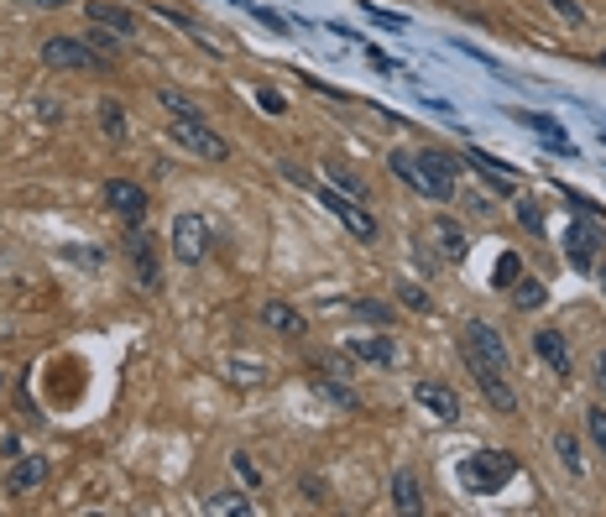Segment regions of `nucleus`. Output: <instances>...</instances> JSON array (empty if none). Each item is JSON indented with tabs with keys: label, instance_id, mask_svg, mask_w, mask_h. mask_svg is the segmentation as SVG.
Here are the masks:
<instances>
[{
	"label": "nucleus",
	"instance_id": "1",
	"mask_svg": "<svg viewBox=\"0 0 606 517\" xmlns=\"http://www.w3.org/2000/svg\"><path fill=\"white\" fill-rule=\"evenodd\" d=\"M465 361H471V371H476V387L486 392V403H492L497 413H518V397H512V382H507V345H502V335L486 319H471L465 324Z\"/></svg>",
	"mask_w": 606,
	"mask_h": 517
},
{
	"label": "nucleus",
	"instance_id": "2",
	"mask_svg": "<svg viewBox=\"0 0 606 517\" xmlns=\"http://www.w3.org/2000/svg\"><path fill=\"white\" fill-rule=\"evenodd\" d=\"M387 168L398 173L413 194H424L429 204H450L455 199V178H460V162L450 157V152H434V147H424V152H387Z\"/></svg>",
	"mask_w": 606,
	"mask_h": 517
},
{
	"label": "nucleus",
	"instance_id": "3",
	"mask_svg": "<svg viewBox=\"0 0 606 517\" xmlns=\"http://www.w3.org/2000/svg\"><path fill=\"white\" fill-rule=\"evenodd\" d=\"M460 486H465V497H497V491L518 476V455H507V450H476L471 460H460Z\"/></svg>",
	"mask_w": 606,
	"mask_h": 517
},
{
	"label": "nucleus",
	"instance_id": "4",
	"mask_svg": "<svg viewBox=\"0 0 606 517\" xmlns=\"http://www.w3.org/2000/svg\"><path fill=\"white\" fill-rule=\"evenodd\" d=\"M168 136H173L189 157H199V162H225V157H230L225 136L209 131L204 115H173V121H168Z\"/></svg>",
	"mask_w": 606,
	"mask_h": 517
},
{
	"label": "nucleus",
	"instance_id": "5",
	"mask_svg": "<svg viewBox=\"0 0 606 517\" xmlns=\"http://www.w3.org/2000/svg\"><path fill=\"white\" fill-rule=\"evenodd\" d=\"M209 246H215V230H209L204 215H194V209H189V215L173 220V256H178L183 267H199L204 256H209Z\"/></svg>",
	"mask_w": 606,
	"mask_h": 517
},
{
	"label": "nucleus",
	"instance_id": "6",
	"mask_svg": "<svg viewBox=\"0 0 606 517\" xmlns=\"http://www.w3.org/2000/svg\"><path fill=\"white\" fill-rule=\"evenodd\" d=\"M314 194H319V204L330 209V215H335L345 230L356 235V241H377V220H371V209H361L356 199L345 204V194H340V188H314Z\"/></svg>",
	"mask_w": 606,
	"mask_h": 517
},
{
	"label": "nucleus",
	"instance_id": "7",
	"mask_svg": "<svg viewBox=\"0 0 606 517\" xmlns=\"http://www.w3.org/2000/svg\"><path fill=\"white\" fill-rule=\"evenodd\" d=\"M42 63L48 68H105V53H95L84 37H48L42 42Z\"/></svg>",
	"mask_w": 606,
	"mask_h": 517
},
{
	"label": "nucleus",
	"instance_id": "8",
	"mask_svg": "<svg viewBox=\"0 0 606 517\" xmlns=\"http://www.w3.org/2000/svg\"><path fill=\"white\" fill-rule=\"evenodd\" d=\"M53 476V460L48 455H16L6 470V497H32V491Z\"/></svg>",
	"mask_w": 606,
	"mask_h": 517
},
{
	"label": "nucleus",
	"instance_id": "9",
	"mask_svg": "<svg viewBox=\"0 0 606 517\" xmlns=\"http://www.w3.org/2000/svg\"><path fill=\"white\" fill-rule=\"evenodd\" d=\"M105 204H110L126 225H142V220H147V194H142L131 178H110V183H105Z\"/></svg>",
	"mask_w": 606,
	"mask_h": 517
},
{
	"label": "nucleus",
	"instance_id": "10",
	"mask_svg": "<svg viewBox=\"0 0 606 517\" xmlns=\"http://www.w3.org/2000/svg\"><path fill=\"white\" fill-rule=\"evenodd\" d=\"M413 397H418V408H424L429 418H439V423H455L460 418V392L445 387V382H418Z\"/></svg>",
	"mask_w": 606,
	"mask_h": 517
},
{
	"label": "nucleus",
	"instance_id": "11",
	"mask_svg": "<svg viewBox=\"0 0 606 517\" xmlns=\"http://www.w3.org/2000/svg\"><path fill=\"white\" fill-rule=\"evenodd\" d=\"M565 251H570V262H575L580 272H596V256H601L596 225H591V220H575V225L565 230Z\"/></svg>",
	"mask_w": 606,
	"mask_h": 517
},
{
	"label": "nucleus",
	"instance_id": "12",
	"mask_svg": "<svg viewBox=\"0 0 606 517\" xmlns=\"http://www.w3.org/2000/svg\"><path fill=\"white\" fill-rule=\"evenodd\" d=\"M533 350H539V361L554 376H570V340L559 329H533Z\"/></svg>",
	"mask_w": 606,
	"mask_h": 517
},
{
	"label": "nucleus",
	"instance_id": "13",
	"mask_svg": "<svg viewBox=\"0 0 606 517\" xmlns=\"http://www.w3.org/2000/svg\"><path fill=\"white\" fill-rule=\"evenodd\" d=\"M345 356L366 361V366H392L398 361V345H392L387 335H356V340H345Z\"/></svg>",
	"mask_w": 606,
	"mask_h": 517
},
{
	"label": "nucleus",
	"instance_id": "14",
	"mask_svg": "<svg viewBox=\"0 0 606 517\" xmlns=\"http://www.w3.org/2000/svg\"><path fill=\"white\" fill-rule=\"evenodd\" d=\"M131 262H136V277H142V288L152 293L157 282H162V272H157V251H152V235L142 230V225H131Z\"/></svg>",
	"mask_w": 606,
	"mask_h": 517
},
{
	"label": "nucleus",
	"instance_id": "15",
	"mask_svg": "<svg viewBox=\"0 0 606 517\" xmlns=\"http://www.w3.org/2000/svg\"><path fill=\"white\" fill-rule=\"evenodd\" d=\"M262 324L277 329L283 340H298L303 329H309V324H303V314L293 309V303H283V298H267V303H262Z\"/></svg>",
	"mask_w": 606,
	"mask_h": 517
},
{
	"label": "nucleus",
	"instance_id": "16",
	"mask_svg": "<svg viewBox=\"0 0 606 517\" xmlns=\"http://www.w3.org/2000/svg\"><path fill=\"white\" fill-rule=\"evenodd\" d=\"M429 235L439 241V256H445V262H465V256H471V241H465V230H460L450 215H439V220L429 225Z\"/></svg>",
	"mask_w": 606,
	"mask_h": 517
},
{
	"label": "nucleus",
	"instance_id": "17",
	"mask_svg": "<svg viewBox=\"0 0 606 517\" xmlns=\"http://www.w3.org/2000/svg\"><path fill=\"white\" fill-rule=\"evenodd\" d=\"M84 16L95 21V27L115 32V37H131V32H136V16H131V11H121V6H105V0H89Z\"/></svg>",
	"mask_w": 606,
	"mask_h": 517
},
{
	"label": "nucleus",
	"instance_id": "18",
	"mask_svg": "<svg viewBox=\"0 0 606 517\" xmlns=\"http://www.w3.org/2000/svg\"><path fill=\"white\" fill-rule=\"evenodd\" d=\"M392 507L408 512V517L424 512V491H418V476H413V470H398V476H392Z\"/></svg>",
	"mask_w": 606,
	"mask_h": 517
},
{
	"label": "nucleus",
	"instance_id": "19",
	"mask_svg": "<svg viewBox=\"0 0 606 517\" xmlns=\"http://www.w3.org/2000/svg\"><path fill=\"white\" fill-rule=\"evenodd\" d=\"M465 162H471V168H476L486 183H492L497 194H512V188H518V173H507L497 157H486V152H465Z\"/></svg>",
	"mask_w": 606,
	"mask_h": 517
},
{
	"label": "nucleus",
	"instance_id": "20",
	"mask_svg": "<svg viewBox=\"0 0 606 517\" xmlns=\"http://www.w3.org/2000/svg\"><path fill=\"white\" fill-rule=\"evenodd\" d=\"M204 512H215V517H256L262 507H256L251 497H241V491H215V497H204Z\"/></svg>",
	"mask_w": 606,
	"mask_h": 517
},
{
	"label": "nucleus",
	"instance_id": "21",
	"mask_svg": "<svg viewBox=\"0 0 606 517\" xmlns=\"http://www.w3.org/2000/svg\"><path fill=\"white\" fill-rule=\"evenodd\" d=\"M324 178H330V188H340V194H351L356 204H371V188L345 168V162H324Z\"/></svg>",
	"mask_w": 606,
	"mask_h": 517
},
{
	"label": "nucleus",
	"instance_id": "22",
	"mask_svg": "<svg viewBox=\"0 0 606 517\" xmlns=\"http://www.w3.org/2000/svg\"><path fill=\"white\" fill-rule=\"evenodd\" d=\"M523 126H528V131H539L544 141H554V147L565 152V157H575V141L565 136V126H559L554 115H523Z\"/></svg>",
	"mask_w": 606,
	"mask_h": 517
},
{
	"label": "nucleus",
	"instance_id": "23",
	"mask_svg": "<svg viewBox=\"0 0 606 517\" xmlns=\"http://www.w3.org/2000/svg\"><path fill=\"white\" fill-rule=\"evenodd\" d=\"M236 6H241V11H251V16L272 32V37H288V32H293V21H288V16H277L272 6H262V0H236Z\"/></svg>",
	"mask_w": 606,
	"mask_h": 517
},
{
	"label": "nucleus",
	"instance_id": "24",
	"mask_svg": "<svg viewBox=\"0 0 606 517\" xmlns=\"http://www.w3.org/2000/svg\"><path fill=\"white\" fill-rule=\"evenodd\" d=\"M512 288H518V293H512V303H518V309H544V298H549L539 277H518Z\"/></svg>",
	"mask_w": 606,
	"mask_h": 517
},
{
	"label": "nucleus",
	"instance_id": "25",
	"mask_svg": "<svg viewBox=\"0 0 606 517\" xmlns=\"http://www.w3.org/2000/svg\"><path fill=\"white\" fill-rule=\"evenodd\" d=\"M361 16H366V21H377V27H387V32H408V16H403V11L371 6V0H361Z\"/></svg>",
	"mask_w": 606,
	"mask_h": 517
},
{
	"label": "nucleus",
	"instance_id": "26",
	"mask_svg": "<svg viewBox=\"0 0 606 517\" xmlns=\"http://www.w3.org/2000/svg\"><path fill=\"white\" fill-rule=\"evenodd\" d=\"M392 288H398V298L408 303V309H413V314H429V309H434V303H429V293H424V288H418V282H413V277H398V282H392Z\"/></svg>",
	"mask_w": 606,
	"mask_h": 517
},
{
	"label": "nucleus",
	"instance_id": "27",
	"mask_svg": "<svg viewBox=\"0 0 606 517\" xmlns=\"http://www.w3.org/2000/svg\"><path fill=\"white\" fill-rule=\"evenodd\" d=\"M523 277V262H518V251H502L497 256V272H492V282H497V288H512V282H518Z\"/></svg>",
	"mask_w": 606,
	"mask_h": 517
},
{
	"label": "nucleus",
	"instance_id": "28",
	"mask_svg": "<svg viewBox=\"0 0 606 517\" xmlns=\"http://www.w3.org/2000/svg\"><path fill=\"white\" fill-rule=\"evenodd\" d=\"M225 376H230V382H241V387H251V382H267V366H251V361H230V366H225Z\"/></svg>",
	"mask_w": 606,
	"mask_h": 517
},
{
	"label": "nucleus",
	"instance_id": "29",
	"mask_svg": "<svg viewBox=\"0 0 606 517\" xmlns=\"http://www.w3.org/2000/svg\"><path fill=\"white\" fill-rule=\"evenodd\" d=\"M100 115H105V136H110V141H121V136H126V110L115 105V100H105Z\"/></svg>",
	"mask_w": 606,
	"mask_h": 517
},
{
	"label": "nucleus",
	"instance_id": "30",
	"mask_svg": "<svg viewBox=\"0 0 606 517\" xmlns=\"http://www.w3.org/2000/svg\"><path fill=\"white\" fill-rule=\"evenodd\" d=\"M157 100H162V110H173V115H199V105L189 100V94H178V89H157Z\"/></svg>",
	"mask_w": 606,
	"mask_h": 517
},
{
	"label": "nucleus",
	"instance_id": "31",
	"mask_svg": "<svg viewBox=\"0 0 606 517\" xmlns=\"http://www.w3.org/2000/svg\"><path fill=\"white\" fill-rule=\"evenodd\" d=\"M559 460H565L570 476H580V470H586V460H580V444H575L570 434H559Z\"/></svg>",
	"mask_w": 606,
	"mask_h": 517
},
{
	"label": "nucleus",
	"instance_id": "32",
	"mask_svg": "<svg viewBox=\"0 0 606 517\" xmlns=\"http://www.w3.org/2000/svg\"><path fill=\"white\" fill-rule=\"evenodd\" d=\"M518 220H523L533 235H539V230H544V209H539V199H518Z\"/></svg>",
	"mask_w": 606,
	"mask_h": 517
},
{
	"label": "nucleus",
	"instance_id": "33",
	"mask_svg": "<svg viewBox=\"0 0 606 517\" xmlns=\"http://www.w3.org/2000/svg\"><path fill=\"white\" fill-rule=\"evenodd\" d=\"M586 434H591V444H596V450L606 455V413H596V408L586 413Z\"/></svg>",
	"mask_w": 606,
	"mask_h": 517
},
{
	"label": "nucleus",
	"instance_id": "34",
	"mask_svg": "<svg viewBox=\"0 0 606 517\" xmlns=\"http://www.w3.org/2000/svg\"><path fill=\"white\" fill-rule=\"evenodd\" d=\"M256 105H262L267 115H283L288 100H283V89H256Z\"/></svg>",
	"mask_w": 606,
	"mask_h": 517
},
{
	"label": "nucleus",
	"instance_id": "35",
	"mask_svg": "<svg viewBox=\"0 0 606 517\" xmlns=\"http://www.w3.org/2000/svg\"><path fill=\"white\" fill-rule=\"evenodd\" d=\"M63 256H68V262H79V267H100V262H105V251H100V246H95V251H84V246H68Z\"/></svg>",
	"mask_w": 606,
	"mask_h": 517
},
{
	"label": "nucleus",
	"instance_id": "36",
	"mask_svg": "<svg viewBox=\"0 0 606 517\" xmlns=\"http://www.w3.org/2000/svg\"><path fill=\"white\" fill-rule=\"evenodd\" d=\"M351 314H361L371 324H387V303H351Z\"/></svg>",
	"mask_w": 606,
	"mask_h": 517
},
{
	"label": "nucleus",
	"instance_id": "37",
	"mask_svg": "<svg viewBox=\"0 0 606 517\" xmlns=\"http://www.w3.org/2000/svg\"><path fill=\"white\" fill-rule=\"evenodd\" d=\"M230 460H236V470H241V476H246L251 486H262V470H256V465L246 460V450H236V455H230Z\"/></svg>",
	"mask_w": 606,
	"mask_h": 517
},
{
	"label": "nucleus",
	"instance_id": "38",
	"mask_svg": "<svg viewBox=\"0 0 606 517\" xmlns=\"http://www.w3.org/2000/svg\"><path fill=\"white\" fill-rule=\"evenodd\" d=\"M324 392H330L340 408H356V392H351V387H340V382H324Z\"/></svg>",
	"mask_w": 606,
	"mask_h": 517
},
{
	"label": "nucleus",
	"instance_id": "39",
	"mask_svg": "<svg viewBox=\"0 0 606 517\" xmlns=\"http://www.w3.org/2000/svg\"><path fill=\"white\" fill-rule=\"evenodd\" d=\"M549 6H554L559 16H565V21H586V11H580L575 0H549Z\"/></svg>",
	"mask_w": 606,
	"mask_h": 517
},
{
	"label": "nucleus",
	"instance_id": "40",
	"mask_svg": "<svg viewBox=\"0 0 606 517\" xmlns=\"http://www.w3.org/2000/svg\"><path fill=\"white\" fill-rule=\"evenodd\" d=\"M366 58H371V68H382V74H398V63H392L387 53H377V47H371V53H366Z\"/></svg>",
	"mask_w": 606,
	"mask_h": 517
},
{
	"label": "nucleus",
	"instance_id": "41",
	"mask_svg": "<svg viewBox=\"0 0 606 517\" xmlns=\"http://www.w3.org/2000/svg\"><path fill=\"white\" fill-rule=\"evenodd\" d=\"M0 455L16 460V455H21V439H16V434H0Z\"/></svg>",
	"mask_w": 606,
	"mask_h": 517
},
{
	"label": "nucleus",
	"instance_id": "42",
	"mask_svg": "<svg viewBox=\"0 0 606 517\" xmlns=\"http://www.w3.org/2000/svg\"><path fill=\"white\" fill-rule=\"evenodd\" d=\"M596 382H601V397H606V356H596Z\"/></svg>",
	"mask_w": 606,
	"mask_h": 517
},
{
	"label": "nucleus",
	"instance_id": "43",
	"mask_svg": "<svg viewBox=\"0 0 606 517\" xmlns=\"http://www.w3.org/2000/svg\"><path fill=\"white\" fill-rule=\"evenodd\" d=\"M32 6H63V0H32Z\"/></svg>",
	"mask_w": 606,
	"mask_h": 517
},
{
	"label": "nucleus",
	"instance_id": "44",
	"mask_svg": "<svg viewBox=\"0 0 606 517\" xmlns=\"http://www.w3.org/2000/svg\"><path fill=\"white\" fill-rule=\"evenodd\" d=\"M596 277H601V288H606V267H601V262H596Z\"/></svg>",
	"mask_w": 606,
	"mask_h": 517
},
{
	"label": "nucleus",
	"instance_id": "45",
	"mask_svg": "<svg viewBox=\"0 0 606 517\" xmlns=\"http://www.w3.org/2000/svg\"><path fill=\"white\" fill-rule=\"evenodd\" d=\"M0 387H6V376H0Z\"/></svg>",
	"mask_w": 606,
	"mask_h": 517
},
{
	"label": "nucleus",
	"instance_id": "46",
	"mask_svg": "<svg viewBox=\"0 0 606 517\" xmlns=\"http://www.w3.org/2000/svg\"><path fill=\"white\" fill-rule=\"evenodd\" d=\"M601 63H606V53H601Z\"/></svg>",
	"mask_w": 606,
	"mask_h": 517
}]
</instances>
